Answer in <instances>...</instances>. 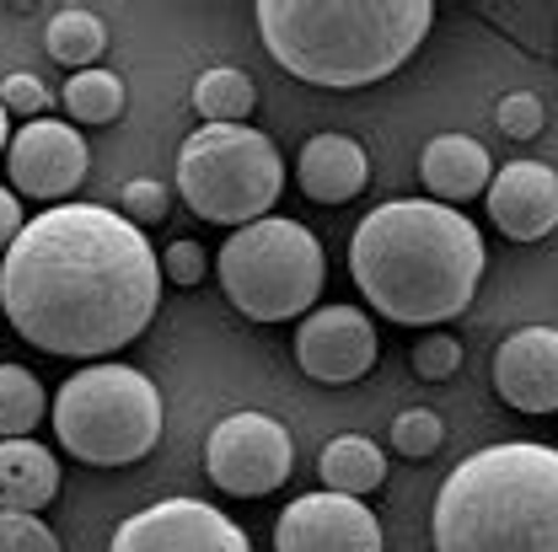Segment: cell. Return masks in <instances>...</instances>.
<instances>
[{
  "mask_svg": "<svg viewBox=\"0 0 558 552\" xmlns=\"http://www.w3.org/2000/svg\"><path fill=\"white\" fill-rule=\"evenodd\" d=\"M161 284L150 236L108 205L44 209L0 258L5 322L60 359L130 348L161 306Z\"/></svg>",
  "mask_w": 558,
  "mask_h": 552,
  "instance_id": "6da1fadb",
  "label": "cell"
},
{
  "mask_svg": "<svg viewBox=\"0 0 558 552\" xmlns=\"http://www.w3.org/2000/svg\"><path fill=\"white\" fill-rule=\"evenodd\" d=\"M349 274L365 306L403 328H440L462 317L484 279V236L451 205L392 199L349 236Z\"/></svg>",
  "mask_w": 558,
  "mask_h": 552,
  "instance_id": "7a4b0ae2",
  "label": "cell"
},
{
  "mask_svg": "<svg viewBox=\"0 0 558 552\" xmlns=\"http://www.w3.org/2000/svg\"><path fill=\"white\" fill-rule=\"evenodd\" d=\"M258 38L284 75L328 91L387 81L414 60L435 5L429 0H264Z\"/></svg>",
  "mask_w": 558,
  "mask_h": 552,
  "instance_id": "3957f363",
  "label": "cell"
},
{
  "mask_svg": "<svg viewBox=\"0 0 558 552\" xmlns=\"http://www.w3.org/2000/svg\"><path fill=\"white\" fill-rule=\"evenodd\" d=\"M435 552H558V451L484 445L451 467L429 510Z\"/></svg>",
  "mask_w": 558,
  "mask_h": 552,
  "instance_id": "277c9868",
  "label": "cell"
},
{
  "mask_svg": "<svg viewBox=\"0 0 558 552\" xmlns=\"http://www.w3.org/2000/svg\"><path fill=\"white\" fill-rule=\"evenodd\" d=\"M54 434L86 467H130L161 440V392L135 365H86L54 392Z\"/></svg>",
  "mask_w": 558,
  "mask_h": 552,
  "instance_id": "5b68a950",
  "label": "cell"
},
{
  "mask_svg": "<svg viewBox=\"0 0 558 552\" xmlns=\"http://www.w3.org/2000/svg\"><path fill=\"white\" fill-rule=\"evenodd\" d=\"M215 274H220L226 300L242 317L290 322V317H306L317 306L323 279H328V253H323L317 231H306L301 220L264 214V220L226 236Z\"/></svg>",
  "mask_w": 558,
  "mask_h": 552,
  "instance_id": "8992f818",
  "label": "cell"
},
{
  "mask_svg": "<svg viewBox=\"0 0 558 552\" xmlns=\"http://www.w3.org/2000/svg\"><path fill=\"white\" fill-rule=\"evenodd\" d=\"M284 161L279 145L253 124H205L178 150V194L209 225H253L279 205Z\"/></svg>",
  "mask_w": 558,
  "mask_h": 552,
  "instance_id": "52a82bcc",
  "label": "cell"
},
{
  "mask_svg": "<svg viewBox=\"0 0 558 552\" xmlns=\"http://www.w3.org/2000/svg\"><path fill=\"white\" fill-rule=\"evenodd\" d=\"M205 467L215 488H226L231 499L279 493L295 467L290 429L269 414H226L205 440Z\"/></svg>",
  "mask_w": 558,
  "mask_h": 552,
  "instance_id": "ba28073f",
  "label": "cell"
},
{
  "mask_svg": "<svg viewBox=\"0 0 558 552\" xmlns=\"http://www.w3.org/2000/svg\"><path fill=\"white\" fill-rule=\"evenodd\" d=\"M108 552H253L247 531L205 499H161L135 510Z\"/></svg>",
  "mask_w": 558,
  "mask_h": 552,
  "instance_id": "9c48e42d",
  "label": "cell"
},
{
  "mask_svg": "<svg viewBox=\"0 0 558 552\" xmlns=\"http://www.w3.org/2000/svg\"><path fill=\"white\" fill-rule=\"evenodd\" d=\"M275 552H381V520L365 499L349 493H301L275 526Z\"/></svg>",
  "mask_w": 558,
  "mask_h": 552,
  "instance_id": "30bf717a",
  "label": "cell"
},
{
  "mask_svg": "<svg viewBox=\"0 0 558 552\" xmlns=\"http://www.w3.org/2000/svg\"><path fill=\"white\" fill-rule=\"evenodd\" d=\"M5 167H11V194L44 199L54 209L70 199L86 177V139L60 119H33L22 124L11 145H5Z\"/></svg>",
  "mask_w": 558,
  "mask_h": 552,
  "instance_id": "8fae6325",
  "label": "cell"
},
{
  "mask_svg": "<svg viewBox=\"0 0 558 552\" xmlns=\"http://www.w3.org/2000/svg\"><path fill=\"white\" fill-rule=\"evenodd\" d=\"M376 328L360 306H323L306 311L295 328V359L312 381L323 387H349L360 376H371L376 365Z\"/></svg>",
  "mask_w": 558,
  "mask_h": 552,
  "instance_id": "7c38bea8",
  "label": "cell"
},
{
  "mask_svg": "<svg viewBox=\"0 0 558 552\" xmlns=\"http://www.w3.org/2000/svg\"><path fill=\"white\" fill-rule=\"evenodd\" d=\"M494 392L521 414H558V328H515L494 354Z\"/></svg>",
  "mask_w": 558,
  "mask_h": 552,
  "instance_id": "4fadbf2b",
  "label": "cell"
},
{
  "mask_svg": "<svg viewBox=\"0 0 558 552\" xmlns=\"http://www.w3.org/2000/svg\"><path fill=\"white\" fill-rule=\"evenodd\" d=\"M488 220L510 242H543L558 231V172L548 161H510L494 172Z\"/></svg>",
  "mask_w": 558,
  "mask_h": 552,
  "instance_id": "5bb4252c",
  "label": "cell"
},
{
  "mask_svg": "<svg viewBox=\"0 0 558 552\" xmlns=\"http://www.w3.org/2000/svg\"><path fill=\"white\" fill-rule=\"evenodd\" d=\"M295 177H301V194L306 199H317V205H349L371 183V156H365L360 139H349V135H312L301 145Z\"/></svg>",
  "mask_w": 558,
  "mask_h": 552,
  "instance_id": "9a60e30c",
  "label": "cell"
},
{
  "mask_svg": "<svg viewBox=\"0 0 558 552\" xmlns=\"http://www.w3.org/2000/svg\"><path fill=\"white\" fill-rule=\"evenodd\" d=\"M418 177H424V188L435 194V205L457 209V205H468V199L484 194L488 177H494V167H488V150L473 135H435L424 145Z\"/></svg>",
  "mask_w": 558,
  "mask_h": 552,
  "instance_id": "2e32d148",
  "label": "cell"
},
{
  "mask_svg": "<svg viewBox=\"0 0 558 552\" xmlns=\"http://www.w3.org/2000/svg\"><path fill=\"white\" fill-rule=\"evenodd\" d=\"M60 493V462L38 440H0V510L38 515Z\"/></svg>",
  "mask_w": 558,
  "mask_h": 552,
  "instance_id": "e0dca14e",
  "label": "cell"
},
{
  "mask_svg": "<svg viewBox=\"0 0 558 552\" xmlns=\"http://www.w3.org/2000/svg\"><path fill=\"white\" fill-rule=\"evenodd\" d=\"M317 478L328 493H349V499H365L371 488L387 483V456L371 434H333L317 456Z\"/></svg>",
  "mask_w": 558,
  "mask_h": 552,
  "instance_id": "ac0fdd59",
  "label": "cell"
},
{
  "mask_svg": "<svg viewBox=\"0 0 558 552\" xmlns=\"http://www.w3.org/2000/svg\"><path fill=\"white\" fill-rule=\"evenodd\" d=\"M44 44H49V60H54V65L92 70V60H102V49H108V27H102V16H97V11H86V5H65V11H54V16H49Z\"/></svg>",
  "mask_w": 558,
  "mask_h": 552,
  "instance_id": "d6986e66",
  "label": "cell"
},
{
  "mask_svg": "<svg viewBox=\"0 0 558 552\" xmlns=\"http://www.w3.org/2000/svg\"><path fill=\"white\" fill-rule=\"evenodd\" d=\"M194 108L205 124H247V113L258 108V86L247 70L215 65L194 81Z\"/></svg>",
  "mask_w": 558,
  "mask_h": 552,
  "instance_id": "ffe728a7",
  "label": "cell"
},
{
  "mask_svg": "<svg viewBox=\"0 0 558 552\" xmlns=\"http://www.w3.org/2000/svg\"><path fill=\"white\" fill-rule=\"evenodd\" d=\"M49 418L44 381L22 365H0V440H27Z\"/></svg>",
  "mask_w": 558,
  "mask_h": 552,
  "instance_id": "44dd1931",
  "label": "cell"
},
{
  "mask_svg": "<svg viewBox=\"0 0 558 552\" xmlns=\"http://www.w3.org/2000/svg\"><path fill=\"white\" fill-rule=\"evenodd\" d=\"M65 113L75 124H113L124 113V81L102 65L75 70L65 81Z\"/></svg>",
  "mask_w": 558,
  "mask_h": 552,
  "instance_id": "7402d4cb",
  "label": "cell"
},
{
  "mask_svg": "<svg viewBox=\"0 0 558 552\" xmlns=\"http://www.w3.org/2000/svg\"><path fill=\"white\" fill-rule=\"evenodd\" d=\"M440 445H446V424H440V414H429V408H409V414L392 418V451H398V456L424 462V456H435Z\"/></svg>",
  "mask_w": 558,
  "mask_h": 552,
  "instance_id": "603a6c76",
  "label": "cell"
},
{
  "mask_svg": "<svg viewBox=\"0 0 558 552\" xmlns=\"http://www.w3.org/2000/svg\"><path fill=\"white\" fill-rule=\"evenodd\" d=\"M49 102H54V91H49L33 70H11V75L0 81V108H5V113H16V119H27V124H33V119H44V108H49Z\"/></svg>",
  "mask_w": 558,
  "mask_h": 552,
  "instance_id": "cb8c5ba5",
  "label": "cell"
},
{
  "mask_svg": "<svg viewBox=\"0 0 558 552\" xmlns=\"http://www.w3.org/2000/svg\"><path fill=\"white\" fill-rule=\"evenodd\" d=\"M0 552H65V548H60V537L38 515L0 510Z\"/></svg>",
  "mask_w": 558,
  "mask_h": 552,
  "instance_id": "d4e9b609",
  "label": "cell"
},
{
  "mask_svg": "<svg viewBox=\"0 0 558 552\" xmlns=\"http://www.w3.org/2000/svg\"><path fill=\"white\" fill-rule=\"evenodd\" d=\"M167 209H172V194L156 183V177H135V183H124V194H119V214L130 220V225H156V220H167Z\"/></svg>",
  "mask_w": 558,
  "mask_h": 552,
  "instance_id": "484cf974",
  "label": "cell"
},
{
  "mask_svg": "<svg viewBox=\"0 0 558 552\" xmlns=\"http://www.w3.org/2000/svg\"><path fill=\"white\" fill-rule=\"evenodd\" d=\"M462 370V344L451 333H424L414 348V376L418 381H451Z\"/></svg>",
  "mask_w": 558,
  "mask_h": 552,
  "instance_id": "4316f807",
  "label": "cell"
},
{
  "mask_svg": "<svg viewBox=\"0 0 558 552\" xmlns=\"http://www.w3.org/2000/svg\"><path fill=\"white\" fill-rule=\"evenodd\" d=\"M543 119H548V113H543V97H537V91H510V97L494 102V124L510 139H532L543 130Z\"/></svg>",
  "mask_w": 558,
  "mask_h": 552,
  "instance_id": "83f0119b",
  "label": "cell"
},
{
  "mask_svg": "<svg viewBox=\"0 0 558 552\" xmlns=\"http://www.w3.org/2000/svg\"><path fill=\"white\" fill-rule=\"evenodd\" d=\"M209 274V258L199 242H172L167 253H161V279H172V284H199V279Z\"/></svg>",
  "mask_w": 558,
  "mask_h": 552,
  "instance_id": "f1b7e54d",
  "label": "cell"
},
{
  "mask_svg": "<svg viewBox=\"0 0 558 552\" xmlns=\"http://www.w3.org/2000/svg\"><path fill=\"white\" fill-rule=\"evenodd\" d=\"M22 225H27V220H22V199H16L11 188H0V258L11 253V242L22 236Z\"/></svg>",
  "mask_w": 558,
  "mask_h": 552,
  "instance_id": "f546056e",
  "label": "cell"
},
{
  "mask_svg": "<svg viewBox=\"0 0 558 552\" xmlns=\"http://www.w3.org/2000/svg\"><path fill=\"white\" fill-rule=\"evenodd\" d=\"M5 145H11V113L0 108V156H5Z\"/></svg>",
  "mask_w": 558,
  "mask_h": 552,
  "instance_id": "4dcf8cb0",
  "label": "cell"
},
{
  "mask_svg": "<svg viewBox=\"0 0 558 552\" xmlns=\"http://www.w3.org/2000/svg\"><path fill=\"white\" fill-rule=\"evenodd\" d=\"M0 322H5V306H0Z\"/></svg>",
  "mask_w": 558,
  "mask_h": 552,
  "instance_id": "1f68e13d",
  "label": "cell"
}]
</instances>
